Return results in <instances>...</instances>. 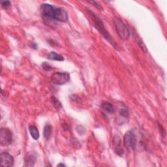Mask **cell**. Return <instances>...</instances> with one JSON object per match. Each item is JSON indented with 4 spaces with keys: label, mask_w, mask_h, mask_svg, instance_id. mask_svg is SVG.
I'll return each instance as SVG.
<instances>
[{
    "label": "cell",
    "mask_w": 167,
    "mask_h": 167,
    "mask_svg": "<svg viewBox=\"0 0 167 167\" xmlns=\"http://www.w3.org/2000/svg\"><path fill=\"white\" fill-rule=\"evenodd\" d=\"M1 6H2L3 8L7 9L8 7H9L11 5V3L9 1H1Z\"/></svg>",
    "instance_id": "e0dca14e"
},
{
    "label": "cell",
    "mask_w": 167,
    "mask_h": 167,
    "mask_svg": "<svg viewBox=\"0 0 167 167\" xmlns=\"http://www.w3.org/2000/svg\"><path fill=\"white\" fill-rule=\"evenodd\" d=\"M120 114L122 116L125 118H128L129 116V112L127 109H121L120 111Z\"/></svg>",
    "instance_id": "d6986e66"
},
{
    "label": "cell",
    "mask_w": 167,
    "mask_h": 167,
    "mask_svg": "<svg viewBox=\"0 0 167 167\" xmlns=\"http://www.w3.org/2000/svg\"><path fill=\"white\" fill-rule=\"evenodd\" d=\"M48 59L50 60L54 61H64V57L61 56L60 54H57L55 52H51L48 55Z\"/></svg>",
    "instance_id": "8fae6325"
},
{
    "label": "cell",
    "mask_w": 167,
    "mask_h": 167,
    "mask_svg": "<svg viewBox=\"0 0 167 167\" xmlns=\"http://www.w3.org/2000/svg\"><path fill=\"white\" fill-rule=\"evenodd\" d=\"M124 146L128 151H133L137 144V138L134 132L131 131L126 132L124 137Z\"/></svg>",
    "instance_id": "3957f363"
},
{
    "label": "cell",
    "mask_w": 167,
    "mask_h": 167,
    "mask_svg": "<svg viewBox=\"0 0 167 167\" xmlns=\"http://www.w3.org/2000/svg\"><path fill=\"white\" fill-rule=\"evenodd\" d=\"M137 43L138 44V45L140 46V47L142 48L143 51H144V52H147V49H146V46L145 45V44L144 43V42H143L142 40L139 38L138 39H137Z\"/></svg>",
    "instance_id": "2e32d148"
},
{
    "label": "cell",
    "mask_w": 167,
    "mask_h": 167,
    "mask_svg": "<svg viewBox=\"0 0 167 167\" xmlns=\"http://www.w3.org/2000/svg\"><path fill=\"white\" fill-rule=\"evenodd\" d=\"M113 22L119 37L124 40L129 39V37H130V32L124 22L117 16L114 17Z\"/></svg>",
    "instance_id": "7a4b0ae2"
},
{
    "label": "cell",
    "mask_w": 167,
    "mask_h": 167,
    "mask_svg": "<svg viewBox=\"0 0 167 167\" xmlns=\"http://www.w3.org/2000/svg\"><path fill=\"white\" fill-rule=\"evenodd\" d=\"M0 165L5 167H11L14 165L13 157L8 153L3 152L0 154Z\"/></svg>",
    "instance_id": "52a82bcc"
},
{
    "label": "cell",
    "mask_w": 167,
    "mask_h": 167,
    "mask_svg": "<svg viewBox=\"0 0 167 167\" xmlns=\"http://www.w3.org/2000/svg\"><path fill=\"white\" fill-rule=\"evenodd\" d=\"M52 126L49 124L46 125L45 128H44V131H43L44 137L45 138L46 140H49L50 138L51 135H52Z\"/></svg>",
    "instance_id": "7c38bea8"
},
{
    "label": "cell",
    "mask_w": 167,
    "mask_h": 167,
    "mask_svg": "<svg viewBox=\"0 0 167 167\" xmlns=\"http://www.w3.org/2000/svg\"><path fill=\"white\" fill-rule=\"evenodd\" d=\"M26 159V161L28 163H29V166H33V164H32V163H33L34 164V163L35 162V160H36L35 157L32 154H29L28 155H27Z\"/></svg>",
    "instance_id": "5bb4252c"
},
{
    "label": "cell",
    "mask_w": 167,
    "mask_h": 167,
    "mask_svg": "<svg viewBox=\"0 0 167 167\" xmlns=\"http://www.w3.org/2000/svg\"><path fill=\"white\" fill-rule=\"evenodd\" d=\"M101 108H103L104 111L108 112V113H112V112H114L113 105L107 101H104L101 103Z\"/></svg>",
    "instance_id": "4fadbf2b"
},
{
    "label": "cell",
    "mask_w": 167,
    "mask_h": 167,
    "mask_svg": "<svg viewBox=\"0 0 167 167\" xmlns=\"http://www.w3.org/2000/svg\"><path fill=\"white\" fill-rule=\"evenodd\" d=\"M42 66H43V69L47 71H49L52 69V67H51L49 64H48L47 63H45V62L43 64Z\"/></svg>",
    "instance_id": "ac0fdd59"
},
{
    "label": "cell",
    "mask_w": 167,
    "mask_h": 167,
    "mask_svg": "<svg viewBox=\"0 0 167 167\" xmlns=\"http://www.w3.org/2000/svg\"><path fill=\"white\" fill-rule=\"evenodd\" d=\"M87 10H88V13H90L91 16L92 17V18H93L94 20L95 28H96L99 32L102 34V35L104 37V38L106 39L115 48V49H118V46L116 45V44L115 41L114 40L113 38L112 37L110 34L108 32V31L106 29V28H104L103 21H102V20L99 18V17L95 15L93 11H91V10H90V9H87Z\"/></svg>",
    "instance_id": "6da1fadb"
},
{
    "label": "cell",
    "mask_w": 167,
    "mask_h": 167,
    "mask_svg": "<svg viewBox=\"0 0 167 167\" xmlns=\"http://www.w3.org/2000/svg\"><path fill=\"white\" fill-rule=\"evenodd\" d=\"M29 133L32 136V137L34 139L37 141V140H38L39 138V132L38 129H37L35 126H33V125H31L29 127Z\"/></svg>",
    "instance_id": "30bf717a"
},
{
    "label": "cell",
    "mask_w": 167,
    "mask_h": 167,
    "mask_svg": "<svg viewBox=\"0 0 167 167\" xmlns=\"http://www.w3.org/2000/svg\"><path fill=\"white\" fill-rule=\"evenodd\" d=\"M31 46H32V48H33V49H37V45L36 43H33V42L32 43V45H31Z\"/></svg>",
    "instance_id": "44dd1931"
},
{
    "label": "cell",
    "mask_w": 167,
    "mask_h": 167,
    "mask_svg": "<svg viewBox=\"0 0 167 167\" xmlns=\"http://www.w3.org/2000/svg\"><path fill=\"white\" fill-rule=\"evenodd\" d=\"M13 134L10 129L2 127L0 129V145L3 147L8 146L12 143Z\"/></svg>",
    "instance_id": "277c9868"
},
{
    "label": "cell",
    "mask_w": 167,
    "mask_h": 167,
    "mask_svg": "<svg viewBox=\"0 0 167 167\" xmlns=\"http://www.w3.org/2000/svg\"><path fill=\"white\" fill-rule=\"evenodd\" d=\"M53 19L59 22H65L69 19V16H68V13L64 9L56 7Z\"/></svg>",
    "instance_id": "ba28073f"
},
{
    "label": "cell",
    "mask_w": 167,
    "mask_h": 167,
    "mask_svg": "<svg viewBox=\"0 0 167 167\" xmlns=\"http://www.w3.org/2000/svg\"><path fill=\"white\" fill-rule=\"evenodd\" d=\"M65 166V165H63V164H59L58 165H57V166Z\"/></svg>",
    "instance_id": "7402d4cb"
},
{
    "label": "cell",
    "mask_w": 167,
    "mask_h": 167,
    "mask_svg": "<svg viewBox=\"0 0 167 167\" xmlns=\"http://www.w3.org/2000/svg\"><path fill=\"white\" fill-rule=\"evenodd\" d=\"M90 3H92V4L94 5L95 7H96L98 9H100V10H103V7H102L101 5L99 4V3H98L96 1H89Z\"/></svg>",
    "instance_id": "ffe728a7"
},
{
    "label": "cell",
    "mask_w": 167,
    "mask_h": 167,
    "mask_svg": "<svg viewBox=\"0 0 167 167\" xmlns=\"http://www.w3.org/2000/svg\"><path fill=\"white\" fill-rule=\"evenodd\" d=\"M52 103L57 109H60L61 107V103L55 97H52Z\"/></svg>",
    "instance_id": "9a60e30c"
},
{
    "label": "cell",
    "mask_w": 167,
    "mask_h": 167,
    "mask_svg": "<svg viewBox=\"0 0 167 167\" xmlns=\"http://www.w3.org/2000/svg\"><path fill=\"white\" fill-rule=\"evenodd\" d=\"M56 7L49 3H43L40 6V12L43 16L53 19Z\"/></svg>",
    "instance_id": "8992f818"
},
{
    "label": "cell",
    "mask_w": 167,
    "mask_h": 167,
    "mask_svg": "<svg viewBox=\"0 0 167 167\" xmlns=\"http://www.w3.org/2000/svg\"><path fill=\"white\" fill-rule=\"evenodd\" d=\"M70 80V75L67 73L56 72L51 77V80L56 85H63Z\"/></svg>",
    "instance_id": "5b68a950"
},
{
    "label": "cell",
    "mask_w": 167,
    "mask_h": 167,
    "mask_svg": "<svg viewBox=\"0 0 167 167\" xmlns=\"http://www.w3.org/2000/svg\"><path fill=\"white\" fill-rule=\"evenodd\" d=\"M113 144L115 147V152L119 156L124 154V149L121 147V139L119 137H114L113 138Z\"/></svg>",
    "instance_id": "9c48e42d"
}]
</instances>
